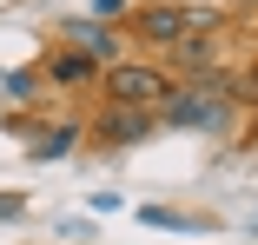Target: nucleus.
Returning <instances> with one entry per match:
<instances>
[{
  "label": "nucleus",
  "instance_id": "obj_6",
  "mask_svg": "<svg viewBox=\"0 0 258 245\" xmlns=\"http://www.w3.org/2000/svg\"><path fill=\"white\" fill-rule=\"evenodd\" d=\"M172 60H179V73L205 80V73L219 67V46H212V33H185V40H172Z\"/></svg>",
  "mask_w": 258,
  "mask_h": 245
},
{
  "label": "nucleus",
  "instance_id": "obj_11",
  "mask_svg": "<svg viewBox=\"0 0 258 245\" xmlns=\"http://www.w3.org/2000/svg\"><path fill=\"white\" fill-rule=\"evenodd\" d=\"M86 7H93V20H106V27H113V20L126 14V0H86Z\"/></svg>",
  "mask_w": 258,
  "mask_h": 245
},
{
  "label": "nucleus",
  "instance_id": "obj_8",
  "mask_svg": "<svg viewBox=\"0 0 258 245\" xmlns=\"http://www.w3.org/2000/svg\"><path fill=\"white\" fill-rule=\"evenodd\" d=\"M80 139H86V126H73V119H67V126H46V133L33 139V153H27V159H40V166H46V159H67Z\"/></svg>",
  "mask_w": 258,
  "mask_h": 245
},
{
  "label": "nucleus",
  "instance_id": "obj_10",
  "mask_svg": "<svg viewBox=\"0 0 258 245\" xmlns=\"http://www.w3.org/2000/svg\"><path fill=\"white\" fill-rule=\"evenodd\" d=\"M0 86H7V100H33V73H7Z\"/></svg>",
  "mask_w": 258,
  "mask_h": 245
},
{
  "label": "nucleus",
  "instance_id": "obj_3",
  "mask_svg": "<svg viewBox=\"0 0 258 245\" xmlns=\"http://www.w3.org/2000/svg\"><path fill=\"white\" fill-rule=\"evenodd\" d=\"M152 126H159L152 106H106L86 133H93L99 146H139V139H152Z\"/></svg>",
  "mask_w": 258,
  "mask_h": 245
},
{
  "label": "nucleus",
  "instance_id": "obj_7",
  "mask_svg": "<svg viewBox=\"0 0 258 245\" xmlns=\"http://www.w3.org/2000/svg\"><path fill=\"white\" fill-rule=\"evenodd\" d=\"M40 67H46V80H53V86H86V80H99V60L73 53V46H67V53H46Z\"/></svg>",
  "mask_w": 258,
  "mask_h": 245
},
{
  "label": "nucleus",
  "instance_id": "obj_4",
  "mask_svg": "<svg viewBox=\"0 0 258 245\" xmlns=\"http://www.w3.org/2000/svg\"><path fill=\"white\" fill-rule=\"evenodd\" d=\"M126 33H133V40H146V46H172V40H185V7H179V0L139 7V14L126 20Z\"/></svg>",
  "mask_w": 258,
  "mask_h": 245
},
{
  "label": "nucleus",
  "instance_id": "obj_5",
  "mask_svg": "<svg viewBox=\"0 0 258 245\" xmlns=\"http://www.w3.org/2000/svg\"><path fill=\"white\" fill-rule=\"evenodd\" d=\"M67 46H73V53H86V60H99V67H113V60L126 53L119 27H106V20H67Z\"/></svg>",
  "mask_w": 258,
  "mask_h": 245
},
{
  "label": "nucleus",
  "instance_id": "obj_12",
  "mask_svg": "<svg viewBox=\"0 0 258 245\" xmlns=\"http://www.w3.org/2000/svg\"><path fill=\"white\" fill-rule=\"evenodd\" d=\"M20 212H27V199H20V192H0V225H14Z\"/></svg>",
  "mask_w": 258,
  "mask_h": 245
},
{
  "label": "nucleus",
  "instance_id": "obj_1",
  "mask_svg": "<svg viewBox=\"0 0 258 245\" xmlns=\"http://www.w3.org/2000/svg\"><path fill=\"white\" fill-rule=\"evenodd\" d=\"M159 126L225 133V126H232V86H225L219 73H205V80H192V86H172L166 100H159Z\"/></svg>",
  "mask_w": 258,
  "mask_h": 245
},
{
  "label": "nucleus",
  "instance_id": "obj_2",
  "mask_svg": "<svg viewBox=\"0 0 258 245\" xmlns=\"http://www.w3.org/2000/svg\"><path fill=\"white\" fill-rule=\"evenodd\" d=\"M99 93H106V106H152L159 113V100L172 93V73L152 60H113V67H99Z\"/></svg>",
  "mask_w": 258,
  "mask_h": 245
},
{
  "label": "nucleus",
  "instance_id": "obj_13",
  "mask_svg": "<svg viewBox=\"0 0 258 245\" xmlns=\"http://www.w3.org/2000/svg\"><path fill=\"white\" fill-rule=\"evenodd\" d=\"M251 93H258V67H251Z\"/></svg>",
  "mask_w": 258,
  "mask_h": 245
},
{
  "label": "nucleus",
  "instance_id": "obj_9",
  "mask_svg": "<svg viewBox=\"0 0 258 245\" xmlns=\"http://www.w3.org/2000/svg\"><path fill=\"white\" fill-rule=\"evenodd\" d=\"M139 219L159 225V232H212V219H185V212H172V206H146Z\"/></svg>",
  "mask_w": 258,
  "mask_h": 245
}]
</instances>
